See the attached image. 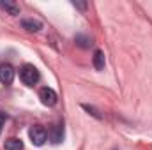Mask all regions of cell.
<instances>
[{
	"instance_id": "obj_8",
	"label": "cell",
	"mask_w": 152,
	"mask_h": 150,
	"mask_svg": "<svg viewBox=\"0 0 152 150\" xmlns=\"http://www.w3.org/2000/svg\"><path fill=\"white\" fill-rule=\"evenodd\" d=\"M92 64H94V69H96V71H103V69H104V66H106V58H104V53H103L101 50H96V51H94Z\"/></svg>"
},
{
	"instance_id": "obj_1",
	"label": "cell",
	"mask_w": 152,
	"mask_h": 150,
	"mask_svg": "<svg viewBox=\"0 0 152 150\" xmlns=\"http://www.w3.org/2000/svg\"><path fill=\"white\" fill-rule=\"evenodd\" d=\"M39 78H41V74H39L37 67L32 66V64H25V66L20 69V79H21L27 87H34L39 81Z\"/></svg>"
},
{
	"instance_id": "obj_7",
	"label": "cell",
	"mask_w": 152,
	"mask_h": 150,
	"mask_svg": "<svg viewBox=\"0 0 152 150\" xmlns=\"http://www.w3.org/2000/svg\"><path fill=\"white\" fill-rule=\"evenodd\" d=\"M21 27L27 32H39L42 28V23L37 21V20H34V18H25V20H21Z\"/></svg>"
},
{
	"instance_id": "obj_3",
	"label": "cell",
	"mask_w": 152,
	"mask_h": 150,
	"mask_svg": "<svg viewBox=\"0 0 152 150\" xmlns=\"http://www.w3.org/2000/svg\"><path fill=\"white\" fill-rule=\"evenodd\" d=\"M39 99H41V103H42L44 106H55L57 101H58L57 92H55L53 88H50V87H44V88L39 90Z\"/></svg>"
},
{
	"instance_id": "obj_6",
	"label": "cell",
	"mask_w": 152,
	"mask_h": 150,
	"mask_svg": "<svg viewBox=\"0 0 152 150\" xmlns=\"http://www.w3.org/2000/svg\"><path fill=\"white\" fill-rule=\"evenodd\" d=\"M0 7L11 16H18L20 14V5L14 0H0Z\"/></svg>"
},
{
	"instance_id": "obj_2",
	"label": "cell",
	"mask_w": 152,
	"mask_h": 150,
	"mask_svg": "<svg viewBox=\"0 0 152 150\" xmlns=\"http://www.w3.org/2000/svg\"><path fill=\"white\" fill-rule=\"evenodd\" d=\"M28 136H30V140L36 147H41V145H44V141L48 138V133L42 125H32L30 131H28Z\"/></svg>"
},
{
	"instance_id": "obj_5",
	"label": "cell",
	"mask_w": 152,
	"mask_h": 150,
	"mask_svg": "<svg viewBox=\"0 0 152 150\" xmlns=\"http://www.w3.org/2000/svg\"><path fill=\"white\" fill-rule=\"evenodd\" d=\"M48 138L51 140V143H60L62 141V138H64V125L58 122V124H55L51 129H50V133H48Z\"/></svg>"
},
{
	"instance_id": "obj_4",
	"label": "cell",
	"mask_w": 152,
	"mask_h": 150,
	"mask_svg": "<svg viewBox=\"0 0 152 150\" xmlns=\"http://www.w3.org/2000/svg\"><path fill=\"white\" fill-rule=\"evenodd\" d=\"M14 79V67L11 64H2L0 66V83L11 85Z\"/></svg>"
},
{
	"instance_id": "obj_13",
	"label": "cell",
	"mask_w": 152,
	"mask_h": 150,
	"mask_svg": "<svg viewBox=\"0 0 152 150\" xmlns=\"http://www.w3.org/2000/svg\"><path fill=\"white\" fill-rule=\"evenodd\" d=\"M4 124H5V115L0 113V134H2V129H4Z\"/></svg>"
},
{
	"instance_id": "obj_11",
	"label": "cell",
	"mask_w": 152,
	"mask_h": 150,
	"mask_svg": "<svg viewBox=\"0 0 152 150\" xmlns=\"http://www.w3.org/2000/svg\"><path fill=\"white\" fill-rule=\"evenodd\" d=\"M81 106H83V110H87V111L90 113V115H92V117H96V118H99V120H101V118H103V117H101V115H99V111H97V110H96V108H92V106H88V104H81Z\"/></svg>"
},
{
	"instance_id": "obj_12",
	"label": "cell",
	"mask_w": 152,
	"mask_h": 150,
	"mask_svg": "<svg viewBox=\"0 0 152 150\" xmlns=\"http://www.w3.org/2000/svg\"><path fill=\"white\" fill-rule=\"evenodd\" d=\"M73 5H75L76 9H80V11H85L87 9V2H73Z\"/></svg>"
},
{
	"instance_id": "obj_10",
	"label": "cell",
	"mask_w": 152,
	"mask_h": 150,
	"mask_svg": "<svg viewBox=\"0 0 152 150\" xmlns=\"http://www.w3.org/2000/svg\"><path fill=\"white\" fill-rule=\"evenodd\" d=\"M4 150H23V141L18 138H9L4 143Z\"/></svg>"
},
{
	"instance_id": "obj_9",
	"label": "cell",
	"mask_w": 152,
	"mask_h": 150,
	"mask_svg": "<svg viewBox=\"0 0 152 150\" xmlns=\"http://www.w3.org/2000/svg\"><path fill=\"white\" fill-rule=\"evenodd\" d=\"M75 42H76V46H80V48H83V50H88V48L94 44V42H92V37H90V36H85V34H76Z\"/></svg>"
}]
</instances>
